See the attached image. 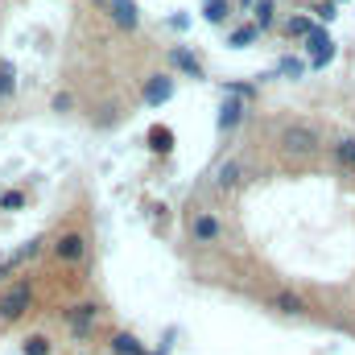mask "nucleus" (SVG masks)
Wrapping results in <instances>:
<instances>
[{
    "mask_svg": "<svg viewBox=\"0 0 355 355\" xmlns=\"http://www.w3.org/2000/svg\"><path fill=\"white\" fill-rule=\"evenodd\" d=\"M281 145H285V153H293V157H302V153H314V145H318V137H314L310 128H285V132H281Z\"/></svg>",
    "mask_w": 355,
    "mask_h": 355,
    "instance_id": "f257e3e1",
    "label": "nucleus"
},
{
    "mask_svg": "<svg viewBox=\"0 0 355 355\" xmlns=\"http://www.w3.org/2000/svg\"><path fill=\"white\" fill-rule=\"evenodd\" d=\"M25 306H29V285H17V289L0 302V314H4V318H21Z\"/></svg>",
    "mask_w": 355,
    "mask_h": 355,
    "instance_id": "f03ea898",
    "label": "nucleus"
},
{
    "mask_svg": "<svg viewBox=\"0 0 355 355\" xmlns=\"http://www.w3.org/2000/svg\"><path fill=\"white\" fill-rule=\"evenodd\" d=\"M174 95V83L166 79V75H153L149 83H145V103H166Z\"/></svg>",
    "mask_w": 355,
    "mask_h": 355,
    "instance_id": "7ed1b4c3",
    "label": "nucleus"
},
{
    "mask_svg": "<svg viewBox=\"0 0 355 355\" xmlns=\"http://www.w3.org/2000/svg\"><path fill=\"white\" fill-rule=\"evenodd\" d=\"M112 17H116L120 29H132L137 25V4L132 0H112Z\"/></svg>",
    "mask_w": 355,
    "mask_h": 355,
    "instance_id": "20e7f679",
    "label": "nucleus"
},
{
    "mask_svg": "<svg viewBox=\"0 0 355 355\" xmlns=\"http://www.w3.org/2000/svg\"><path fill=\"white\" fill-rule=\"evenodd\" d=\"M215 236H219V219L198 215V219H194V240H202V244H207V240H215Z\"/></svg>",
    "mask_w": 355,
    "mask_h": 355,
    "instance_id": "39448f33",
    "label": "nucleus"
},
{
    "mask_svg": "<svg viewBox=\"0 0 355 355\" xmlns=\"http://www.w3.org/2000/svg\"><path fill=\"white\" fill-rule=\"evenodd\" d=\"M58 257L62 261H79L83 257V236H62L58 240Z\"/></svg>",
    "mask_w": 355,
    "mask_h": 355,
    "instance_id": "423d86ee",
    "label": "nucleus"
},
{
    "mask_svg": "<svg viewBox=\"0 0 355 355\" xmlns=\"http://www.w3.org/2000/svg\"><path fill=\"white\" fill-rule=\"evenodd\" d=\"M112 352L116 355H145V343H137L132 335H116L112 339Z\"/></svg>",
    "mask_w": 355,
    "mask_h": 355,
    "instance_id": "0eeeda50",
    "label": "nucleus"
},
{
    "mask_svg": "<svg viewBox=\"0 0 355 355\" xmlns=\"http://www.w3.org/2000/svg\"><path fill=\"white\" fill-rule=\"evenodd\" d=\"M91 318H95V306H79V310L71 314V327H75L79 335H87V331H91Z\"/></svg>",
    "mask_w": 355,
    "mask_h": 355,
    "instance_id": "6e6552de",
    "label": "nucleus"
},
{
    "mask_svg": "<svg viewBox=\"0 0 355 355\" xmlns=\"http://www.w3.org/2000/svg\"><path fill=\"white\" fill-rule=\"evenodd\" d=\"M240 174H244V170H240V162H227V166L219 170V190H232V186L240 182Z\"/></svg>",
    "mask_w": 355,
    "mask_h": 355,
    "instance_id": "1a4fd4ad",
    "label": "nucleus"
},
{
    "mask_svg": "<svg viewBox=\"0 0 355 355\" xmlns=\"http://www.w3.org/2000/svg\"><path fill=\"white\" fill-rule=\"evenodd\" d=\"M272 310H281V314H302V302H297L293 293H277V297H272Z\"/></svg>",
    "mask_w": 355,
    "mask_h": 355,
    "instance_id": "9d476101",
    "label": "nucleus"
},
{
    "mask_svg": "<svg viewBox=\"0 0 355 355\" xmlns=\"http://www.w3.org/2000/svg\"><path fill=\"white\" fill-rule=\"evenodd\" d=\"M285 33H293V37H302V33H306V37H310V33H314V25H310V17H289V21H285Z\"/></svg>",
    "mask_w": 355,
    "mask_h": 355,
    "instance_id": "9b49d317",
    "label": "nucleus"
},
{
    "mask_svg": "<svg viewBox=\"0 0 355 355\" xmlns=\"http://www.w3.org/2000/svg\"><path fill=\"white\" fill-rule=\"evenodd\" d=\"M306 46H310V50H314V58H318V54H327V50H335V46H331V37H327V33H322V29H314V33H310V37H306Z\"/></svg>",
    "mask_w": 355,
    "mask_h": 355,
    "instance_id": "f8f14e48",
    "label": "nucleus"
},
{
    "mask_svg": "<svg viewBox=\"0 0 355 355\" xmlns=\"http://www.w3.org/2000/svg\"><path fill=\"white\" fill-rule=\"evenodd\" d=\"M12 87H17V71L8 62H0V95H12Z\"/></svg>",
    "mask_w": 355,
    "mask_h": 355,
    "instance_id": "ddd939ff",
    "label": "nucleus"
},
{
    "mask_svg": "<svg viewBox=\"0 0 355 355\" xmlns=\"http://www.w3.org/2000/svg\"><path fill=\"white\" fill-rule=\"evenodd\" d=\"M202 17H207L211 25H219V21L227 17V8H223V0H207V8H202Z\"/></svg>",
    "mask_w": 355,
    "mask_h": 355,
    "instance_id": "4468645a",
    "label": "nucleus"
},
{
    "mask_svg": "<svg viewBox=\"0 0 355 355\" xmlns=\"http://www.w3.org/2000/svg\"><path fill=\"white\" fill-rule=\"evenodd\" d=\"M174 62L182 67V71H186V75H194V79H198V62H194L186 50H174Z\"/></svg>",
    "mask_w": 355,
    "mask_h": 355,
    "instance_id": "2eb2a0df",
    "label": "nucleus"
},
{
    "mask_svg": "<svg viewBox=\"0 0 355 355\" xmlns=\"http://www.w3.org/2000/svg\"><path fill=\"white\" fill-rule=\"evenodd\" d=\"M252 42H257V29L252 25H244V29L232 33V46H252Z\"/></svg>",
    "mask_w": 355,
    "mask_h": 355,
    "instance_id": "dca6fc26",
    "label": "nucleus"
},
{
    "mask_svg": "<svg viewBox=\"0 0 355 355\" xmlns=\"http://www.w3.org/2000/svg\"><path fill=\"white\" fill-rule=\"evenodd\" d=\"M240 112H244L240 103H227V107H223V116H219V128H232V124L240 120Z\"/></svg>",
    "mask_w": 355,
    "mask_h": 355,
    "instance_id": "f3484780",
    "label": "nucleus"
},
{
    "mask_svg": "<svg viewBox=\"0 0 355 355\" xmlns=\"http://www.w3.org/2000/svg\"><path fill=\"white\" fill-rule=\"evenodd\" d=\"M25 355H50V343L42 335H33V339H25Z\"/></svg>",
    "mask_w": 355,
    "mask_h": 355,
    "instance_id": "a211bd4d",
    "label": "nucleus"
},
{
    "mask_svg": "<svg viewBox=\"0 0 355 355\" xmlns=\"http://www.w3.org/2000/svg\"><path fill=\"white\" fill-rule=\"evenodd\" d=\"M339 162H352L355 166V141H339Z\"/></svg>",
    "mask_w": 355,
    "mask_h": 355,
    "instance_id": "6ab92c4d",
    "label": "nucleus"
},
{
    "mask_svg": "<svg viewBox=\"0 0 355 355\" xmlns=\"http://www.w3.org/2000/svg\"><path fill=\"white\" fill-rule=\"evenodd\" d=\"M153 149H170V132L166 128H153Z\"/></svg>",
    "mask_w": 355,
    "mask_h": 355,
    "instance_id": "aec40b11",
    "label": "nucleus"
},
{
    "mask_svg": "<svg viewBox=\"0 0 355 355\" xmlns=\"http://www.w3.org/2000/svg\"><path fill=\"white\" fill-rule=\"evenodd\" d=\"M257 17H261V25H268V21H272V4H268V0H261V4H257Z\"/></svg>",
    "mask_w": 355,
    "mask_h": 355,
    "instance_id": "412c9836",
    "label": "nucleus"
},
{
    "mask_svg": "<svg viewBox=\"0 0 355 355\" xmlns=\"http://www.w3.org/2000/svg\"><path fill=\"white\" fill-rule=\"evenodd\" d=\"M281 71H285V75H302V62H293V58H285V62H281Z\"/></svg>",
    "mask_w": 355,
    "mask_h": 355,
    "instance_id": "4be33fe9",
    "label": "nucleus"
}]
</instances>
